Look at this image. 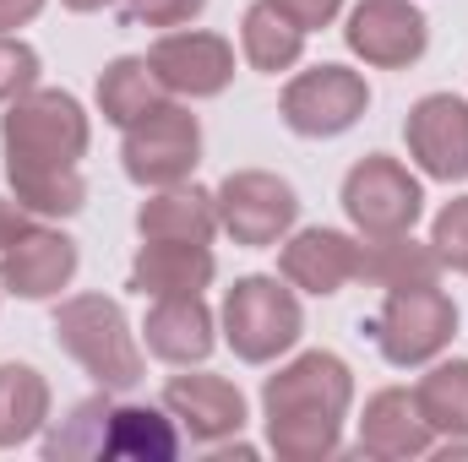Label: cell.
Instances as JSON below:
<instances>
[{
    "instance_id": "obj_1",
    "label": "cell",
    "mask_w": 468,
    "mask_h": 462,
    "mask_svg": "<svg viewBox=\"0 0 468 462\" xmlns=\"http://www.w3.org/2000/svg\"><path fill=\"white\" fill-rule=\"evenodd\" d=\"M0 152L16 202L33 218H71L88 202L82 158H88V115L60 88H33L5 104Z\"/></svg>"
},
{
    "instance_id": "obj_2",
    "label": "cell",
    "mask_w": 468,
    "mask_h": 462,
    "mask_svg": "<svg viewBox=\"0 0 468 462\" xmlns=\"http://www.w3.org/2000/svg\"><path fill=\"white\" fill-rule=\"evenodd\" d=\"M354 403V375L349 364L327 348H311L289 359L278 375L261 386V425L267 446L283 462H322L338 452L344 419Z\"/></svg>"
},
{
    "instance_id": "obj_3",
    "label": "cell",
    "mask_w": 468,
    "mask_h": 462,
    "mask_svg": "<svg viewBox=\"0 0 468 462\" xmlns=\"http://www.w3.org/2000/svg\"><path fill=\"white\" fill-rule=\"evenodd\" d=\"M44 457L49 462H71V457H147V462H169L180 457V430L142 403H110L88 397L71 408L66 425H55L44 436Z\"/></svg>"
},
{
    "instance_id": "obj_4",
    "label": "cell",
    "mask_w": 468,
    "mask_h": 462,
    "mask_svg": "<svg viewBox=\"0 0 468 462\" xmlns=\"http://www.w3.org/2000/svg\"><path fill=\"white\" fill-rule=\"evenodd\" d=\"M55 343L66 348L104 392H131L142 381V348L131 338V321L104 294H71L55 310Z\"/></svg>"
},
{
    "instance_id": "obj_5",
    "label": "cell",
    "mask_w": 468,
    "mask_h": 462,
    "mask_svg": "<svg viewBox=\"0 0 468 462\" xmlns=\"http://www.w3.org/2000/svg\"><path fill=\"white\" fill-rule=\"evenodd\" d=\"M224 343L245 359V364H272L278 353L300 343L305 332V310L294 299V283H278V278H239L229 294H224Z\"/></svg>"
},
{
    "instance_id": "obj_6",
    "label": "cell",
    "mask_w": 468,
    "mask_h": 462,
    "mask_svg": "<svg viewBox=\"0 0 468 462\" xmlns=\"http://www.w3.org/2000/svg\"><path fill=\"white\" fill-rule=\"evenodd\" d=\"M365 332L376 338L381 359L398 364V370L431 364L458 338V305L436 283H403V289H387V299H381V310L370 316Z\"/></svg>"
},
{
    "instance_id": "obj_7",
    "label": "cell",
    "mask_w": 468,
    "mask_h": 462,
    "mask_svg": "<svg viewBox=\"0 0 468 462\" xmlns=\"http://www.w3.org/2000/svg\"><path fill=\"white\" fill-rule=\"evenodd\" d=\"M120 163L125 174L142 185V191H169V185H186L191 169L202 163V125L186 104H158L142 120L125 125V142H120Z\"/></svg>"
},
{
    "instance_id": "obj_8",
    "label": "cell",
    "mask_w": 468,
    "mask_h": 462,
    "mask_svg": "<svg viewBox=\"0 0 468 462\" xmlns=\"http://www.w3.org/2000/svg\"><path fill=\"white\" fill-rule=\"evenodd\" d=\"M344 213L359 229V239H392V234H414L420 213H425V191L420 180L387 158V152H370L359 158L349 174H344Z\"/></svg>"
},
{
    "instance_id": "obj_9",
    "label": "cell",
    "mask_w": 468,
    "mask_h": 462,
    "mask_svg": "<svg viewBox=\"0 0 468 462\" xmlns=\"http://www.w3.org/2000/svg\"><path fill=\"white\" fill-rule=\"evenodd\" d=\"M213 202H218V229L229 234L234 245H245V250H267V245L289 239L294 218H300L294 185L278 180V174H267V169H239V174H229L213 191Z\"/></svg>"
},
{
    "instance_id": "obj_10",
    "label": "cell",
    "mask_w": 468,
    "mask_h": 462,
    "mask_svg": "<svg viewBox=\"0 0 468 462\" xmlns=\"http://www.w3.org/2000/svg\"><path fill=\"white\" fill-rule=\"evenodd\" d=\"M370 110V88L365 77L349 66H311L300 77H289L278 115L294 136H344L349 125H359V115Z\"/></svg>"
},
{
    "instance_id": "obj_11",
    "label": "cell",
    "mask_w": 468,
    "mask_h": 462,
    "mask_svg": "<svg viewBox=\"0 0 468 462\" xmlns=\"http://www.w3.org/2000/svg\"><path fill=\"white\" fill-rule=\"evenodd\" d=\"M147 66L175 99H218L234 82V44L202 27H180L147 49Z\"/></svg>"
},
{
    "instance_id": "obj_12",
    "label": "cell",
    "mask_w": 468,
    "mask_h": 462,
    "mask_svg": "<svg viewBox=\"0 0 468 462\" xmlns=\"http://www.w3.org/2000/svg\"><path fill=\"white\" fill-rule=\"evenodd\" d=\"M349 49L365 66H381V71H403L425 55L431 44V22L414 0H359L349 11V27H344Z\"/></svg>"
},
{
    "instance_id": "obj_13",
    "label": "cell",
    "mask_w": 468,
    "mask_h": 462,
    "mask_svg": "<svg viewBox=\"0 0 468 462\" xmlns=\"http://www.w3.org/2000/svg\"><path fill=\"white\" fill-rule=\"evenodd\" d=\"M403 136H409V158L431 180H447V185L468 180V99L425 93L403 120Z\"/></svg>"
},
{
    "instance_id": "obj_14",
    "label": "cell",
    "mask_w": 468,
    "mask_h": 462,
    "mask_svg": "<svg viewBox=\"0 0 468 462\" xmlns=\"http://www.w3.org/2000/svg\"><path fill=\"white\" fill-rule=\"evenodd\" d=\"M71 278H77V239H66L60 229L33 224L0 250V289L16 299H55Z\"/></svg>"
},
{
    "instance_id": "obj_15",
    "label": "cell",
    "mask_w": 468,
    "mask_h": 462,
    "mask_svg": "<svg viewBox=\"0 0 468 462\" xmlns=\"http://www.w3.org/2000/svg\"><path fill=\"white\" fill-rule=\"evenodd\" d=\"M164 408L202 446H218V441H229V436L245 430V397L224 375H175L164 386Z\"/></svg>"
},
{
    "instance_id": "obj_16",
    "label": "cell",
    "mask_w": 468,
    "mask_h": 462,
    "mask_svg": "<svg viewBox=\"0 0 468 462\" xmlns=\"http://www.w3.org/2000/svg\"><path fill=\"white\" fill-rule=\"evenodd\" d=\"M359 250H365V239H354L344 229H300L283 245L278 272H283V283L327 299L344 283H359Z\"/></svg>"
},
{
    "instance_id": "obj_17",
    "label": "cell",
    "mask_w": 468,
    "mask_h": 462,
    "mask_svg": "<svg viewBox=\"0 0 468 462\" xmlns=\"http://www.w3.org/2000/svg\"><path fill=\"white\" fill-rule=\"evenodd\" d=\"M142 338H147V353L164 364H202L218 343V321L202 294H164L153 299Z\"/></svg>"
},
{
    "instance_id": "obj_18",
    "label": "cell",
    "mask_w": 468,
    "mask_h": 462,
    "mask_svg": "<svg viewBox=\"0 0 468 462\" xmlns=\"http://www.w3.org/2000/svg\"><path fill=\"white\" fill-rule=\"evenodd\" d=\"M436 446V430L425 425L414 392L387 386L365 403L359 419V457H381V462H403V457H425Z\"/></svg>"
},
{
    "instance_id": "obj_19",
    "label": "cell",
    "mask_w": 468,
    "mask_h": 462,
    "mask_svg": "<svg viewBox=\"0 0 468 462\" xmlns=\"http://www.w3.org/2000/svg\"><path fill=\"white\" fill-rule=\"evenodd\" d=\"M218 261L207 245L197 239H142L136 261H131V289L142 299H164V294H202L213 283Z\"/></svg>"
},
{
    "instance_id": "obj_20",
    "label": "cell",
    "mask_w": 468,
    "mask_h": 462,
    "mask_svg": "<svg viewBox=\"0 0 468 462\" xmlns=\"http://www.w3.org/2000/svg\"><path fill=\"white\" fill-rule=\"evenodd\" d=\"M136 234H142V239H197V245H207V239L218 234V202H213V191H202V185L153 191V196L136 207Z\"/></svg>"
},
{
    "instance_id": "obj_21",
    "label": "cell",
    "mask_w": 468,
    "mask_h": 462,
    "mask_svg": "<svg viewBox=\"0 0 468 462\" xmlns=\"http://www.w3.org/2000/svg\"><path fill=\"white\" fill-rule=\"evenodd\" d=\"M436 278H441V256L436 245H420L414 234L365 239L359 250V283L370 289H403V283H436Z\"/></svg>"
},
{
    "instance_id": "obj_22",
    "label": "cell",
    "mask_w": 468,
    "mask_h": 462,
    "mask_svg": "<svg viewBox=\"0 0 468 462\" xmlns=\"http://www.w3.org/2000/svg\"><path fill=\"white\" fill-rule=\"evenodd\" d=\"M49 419V381L33 364H0V452L22 446Z\"/></svg>"
},
{
    "instance_id": "obj_23",
    "label": "cell",
    "mask_w": 468,
    "mask_h": 462,
    "mask_svg": "<svg viewBox=\"0 0 468 462\" xmlns=\"http://www.w3.org/2000/svg\"><path fill=\"white\" fill-rule=\"evenodd\" d=\"M158 104H164V82L153 77L147 55H120V60L104 66V77H99V115L110 125L125 131L131 120H142Z\"/></svg>"
},
{
    "instance_id": "obj_24",
    "label": "cell",
    "mask_w": 468,
    "mask_h": 462,
    "mask_svg": "<svg viewBox=\"0 0 468 462\" xmlns=\"http://www.w3.org/2000/svg\"><path fill=\"white\" fill-rule=\"evenodd\" d=\"M239 49H245V60H250L256 71L278 77V71H294V66H300L305 33H300L289 16H278L267 0H256V5L245 11V22H239Z\"/></svg>"
},
{
    "instance_id": "obj_25",
    "label": "cell",
    "mask_w": 468,
    "mask_h": 462,
    "mask_svg": "<svg viewBox=\"0 0 468 462\" xmlns=\"http://www.w3.org/2000/svg\"><path fill=\"white\" fill-rule=\"evenodd\" d=\"M414 403H420V414L436 436L468 441V359H447L431 375H420Z\"/></svg>"
},
{
    "instance_id": "obj_26",
    "label": "cell",
    "mask_w": 468,
    "mask_h": 462,
    "mask_svg": "<svg viewBox=\"0 0 468 462\" xmlns=\"http://www.w3.org/2000/svg\"><path fill=\"white\" fill-rule=\"evenodd\" d=\"M431 245H436L441 267H452V272H463L468 278V196L447 202V207L436 213V224H431Z\"/></svg>"
},
{
    "instance_id": "obj_27",
    "label": "cell",
    "mask_w": 468,
    "mask_h": 462,
    "mask_svg": "<svg viewBox=\"0 0 468 462\" xmlns=\"http://www.w3.org/2000/svg\"><path fill=\"white\" fill-rule=\"evenodd\" d=\"M33 88H38V55H33L22 38H5V33H0V110H5L11 99L33 93Z\"/></svg>"
},
{
    "instance_id": "obj_28",
    "label": "cell",
    "mask_w": 468,
    "mask_h": 462,
    "mask_svg": "<svg viewBox=\"0 0 468 462\" xmlns=\"http://www.w3.org/2000/svg\"><path fill=\"white\" fill-rule=\"evenodd\" d=\"M207 0H125V22L131 27H186L202 16Z\"/></svg>"
},
{
    "instance_id": "obj_29",
    "label": "cell",
    "mask_w": 468,
    "mask_h": 462,
    "mask_svg": "<svg viewBox=\"0 0 468 462\" xmlns=\"http://www.w3.org/2000/svg\"><path fill=\"white\" fill-rule=\"evenodd\" d=\"M278 16H289L300 33H322V27H333L338 22V11H344V0H267Z\"/></svg>"
},
{
    "instance_id": "obj_30",
    "label": "cell",
    "mask_w": 468,
    "mask_h": 462,
    "mask_svg": "<svg viewBox=\"0 0 468 462\" xmlns=\"http://www.w3.org/2000/svg\"><path fill=\"white\" fill-rule=\"evenodd\" d=\"M27 229H33V213H27L22 202H5V196H0V250H5L16 234H27Z\"/></svg>"
},
{
    "instance_id": "obj_31",
    "label": "cell",
    "mask_w": 468,
    "mask_h": 462,
    "mask_svg": "<svg viewBox=\"0 0 468 462\" xmlns=\"http://www.w3.org/2000/svg\"><path fill=\"white\" fill-rule=\"evenodd\" d=\"M38 11H44V0H0V33H16V27H27Z\"/></svg>"
},
{
    "instance_id": "obj_32",
    "label": "cell",
    "mask_w": 468,
    "mask_h": 462,
    "mask_svg": "<svg viewBox=\"0 0 468 462\" xmlns=\"http://www.w3.org/2000/svg\"><path fill=\"white\" fill-rule=\"evenodd\" d=\"M66 11H104V5H115V0H60Z\"/></svg>"
}]
</instances>
